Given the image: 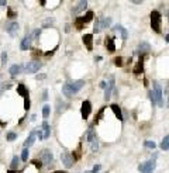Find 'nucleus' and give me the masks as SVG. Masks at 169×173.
Returning <instances> with one entry per match:
<instances>
[{
	"label": "nucleus",
	"mask_w": 169,
	"mask_h": 173,
	"mask_svg": "<svg viewBox=\"0 0 169 173\" xmlns=\"http://www.w3.org/2000/svg\"><path fill=\"white\" fill-rule=\"evenodd\" d=\"M37 136H38V140L40 141L44 140V134H42V131H41V128H38V131H37Z\"/></svg>",
	"instance_id": "nucleus-40"
},
{
	"label": "nucleus",
	"mask_w": 169,
	"mask_h": 173,
	"mask_svg": "<svg viewBox=\"0 0 169 173\" xmlns=\"http://www.w3.org/2000/svg\"><path fill=\"white\" fill-rule=\"evenodd\" d=\"M106 82H100V87H103V89H106Z\"/></svg>",
	"instance_id": "nucleus-45"
},
{
	"label": "nucleus",
	"mask_w": 169,
	"mask_h": 173,
	"mask_svg": "<svg viewBox=\"0 0 169 173\" xmlns=\"http://www.w3.org/2000/svg\"><path fill=\"white\" fill-rule=\"evenodd\" d=\"M41 160H42V163H45L46 166H51V165H52V160H54L52 152H51L50 149H44L42 152H41Z\"/></svg>",
	"instance_id": "nucleus-7"
},
{
	"label": "nucleus",
	"mask_w": 169,
	"mask_h": 173,
	"mask_svg": "<svg viewBox=\"0 0 169 173\" xmlns=\"http://www.w3.org/2000/svg\"><path fill=\"white\" fill-rule=\"evenodd\" d=\"M41 131H42V134H44V140H48V138L51 136V127L46 121H44L42 123V125H41Z\"/></svg>",
	"instance_id": "nucleus-14"
},
{
	"label": "nucleus",
	"mask_w": 169,
	"mask_h": 173,
	"mask_svg": "<svg viewBox=\"0 0 169 173\" xmlns=\"http://www.w3.org/2000/svg\"><path fill=\"white\" fill-rule=\"evenodd\" d=\"M21 70H23V66H21V65H13L9 72H10L11 76H17V75L21 73Z\"/></svg>",
	"instance_id": "nucleus-19"
},
{
	"label": "nucleus",
	"mask_w": 169,
	"mask_h": 173,
	"mask_svg": "<svg viewBox=\"0 0 169 173\" xmlns=\"http://www.w3.org/2000/svg\"><path fill=\"white\" fill-rule=\"evenodd\" d=\"M168 106H169V100H168Z\"/></svg>",
	"instance_id": "nucleus-53"
},
{
	"label": "nucleus",
	"mask_w": 169,
	"mask_h": 173,
	"mask_svg": "<svg viewBox=\"0 0 169 173\" xmlns=\"http://www.w3.org/2000/svg\"><path fill=\"white\" fill-rule=\"evenodd\" d=\"M161 149L162 151H168L169 149V135H166L163 138V141L161 142Z\"/></svg>",
	"instance_id": "nucleus-23"
},
{
	"label": "nucleus",
	"mask_w": 169,
	"mask_h": 173,
	"mask_svg": "<svg viewBox=\"0 0 169 173\" xmlns=\"http://www.w3.org/2000/svg\"><path fill=\"white\" fill-rule=\"evenodd\" d=\"M93 31H95V33H99V31H100V21H99V18H96V23H95V27H93Z\"/></svg>",
	"instance_id": "nucleus-36"
},
{
	"label": "nucleus",
	"mask_w": 169,
	"mask_h": 173,
	"mask_svg": "<svg viewBox=\"0 0 169 173\" xmlns=\"http://www.w3.org/2000/svg\"><path fill=\"white\" fill-rule=\"evenodd\" d=\"M6 4H7L6 2H0V6H6Z\"/></svg>",
	"instance_id": "nucleus-49"
},
{
	"label": "nucleus",
	"mask_w": 169,
	"mask_h": 173,
	"mask_svg": "<svg viewBox=\"0 0 169 173\" xmlns=\"http://www.w3.org/2000/svg\"><path fill=\"white\" fill-rule=\"evenodd\" d=\"M28 155H30V151H28V148H24L23 153H21V160L27 162V160H28Z\"/></svg>",
	"instance_id": "nucleus-28"
},
{
	"label": "nucleus",
	"mask_w": 169,
	"mask_h": 173,
	"mask_svg": "<svg viewBox=\"0 0 169 173\" xmlns=\"http://www.w3.org/2000/svg\"><path fill=\"white\" fill-rule=\"evenodd\" d=\"M144 145H145L147 148H151V149H154V148L156 147L154 141H145V142H144Z\"/></svg>",
	"instance_id": "nucleus-34"
},
{
	"label": "nucleus",
	"mask_w": 169,
	"mask_h": 173,
	"mask_svg": "<svg viewBox=\"0 0 169 173\" xmlns=\"http://www.w3.org/2000/svg\"><path fill=\"white\" fill-rule=\"evenodd\" d=\"M161 23H162V16L158 10H154L151 13V27L155 33H161Z\"/></svg>",
	"instance_id": "nucleus-2"
},
{
	"label": "nucleus",
	"mask_w": 169,
	"mask_h": 173,
	"mask_svg": "<svg viewBox=\"0 0 169 173\" xmlns=\"http://www.w3.org/2000/svg\"><path fill=\"white\" fill-rule=\"evenodd\" d=\"M6 61H7V53L3 52V53H2V62L6 63Z\"/></svg>",
	"instance_id": "nucleus-43"
},
{
	"label": "nucleus",
	"mask_w": 169,
	"mask_h": 173,
	"mask_svg": "<svg viewBox=\"0 0 169 173\" xmlns=\"http://www.w3.org/2000/svg\"><path fill=\"white\" fill-rule=\"evenodd\" d=\"M17 138V134L16 132H9L7 134V140L9 141H14Z\"/></svg>",
	"instance_id": "nucleus-38"
},
{
	"label": "nucleus",
	"mask_w": 169,
	"mask_h": 173,
	"mask_svg": "<svg viewBox=\"0 0 169 173\" xmlns=\"http://www.w3.org/2000/svg\"><path fill=\"white\" fill-rule=\"evenodd\" d=\"M18 28H20V26H18V23H16V21H13V23H9L6 26V31L9 35H11V37H16L17 33H18Z\"/></svg>",
	"instance_id": "nucleus-9"
},
{
	"label": "nucleus",
	"mask_w": 169,
	"mask_h": 173,
	"mask_svg": "<svg viewBox=\"0 0 169 173\" xmlns=\"http://www.w3.org/2000/svg\"><path fill=\"white\" fill-rule=\"evenodd\" d=\"M113 30H117V31H120V33H121V38H123L124 41L127 40V35H128V33H127V30H126V28H124L123 26H119V24H117V26L114 27Z\"/></svg>",
	"instance_id": "nucleus-21"
},
{
	"label": "nucleus",
	"mask_w": 169,
	"mask_h": 173,
	"mask_svg": "<svg viewBox=\"0 0 169 173\" xmlns=\"http://www.w3.org/2000/svg\"><path fill=\"white\" fill-rule=\"evenodd\" d=\"M148 51H151V47L147 42H143L138 47V52H148Z\"/></svg>",
	"instance_id": "nucleus-26"
},
{
	"label": "nucleus",
	"mask_w": 169,
	"mask_h": 173,
	"mask_svg": "<svg viewBox=\"0 0 169 173\" xmlns=\"http://www.w3.org/2000/svg\"><path fill=\"white\" fill-rule=\"evenodd\" d=\"M83 24H86V23H85V18H83V17H78L76 20H75V26H76L78 30H82Z\"/></svg>",
	"instance_id": "nucleus-24"
},
{
	"label": "nucleus",
	"mask_w": 169,
	"mask_h": 173,
	"mask_svg": "<svg viewBox=\"0 0 169 173\" xmlns=\"http://www.w3.org/2000/svg\"><path fill=\"white\" fill-rule=\"evenodd\" d=\"M148 96H149V100H151V103H152V106H155L156 104V99H155V92L154 90H151L148 93Z\"/></svg>",
	"instance_id": "nucleus-32"
},
{
	"label": "nucleus",
	"mask_w": 169,
	"mask_h": 173,
	"mask_svg": "<svg viewBox=\"0 0 169 173\" xmlns=\"http://www.w3.org/2000/svg\"><path fill=\"white\" fill-rule=\"evenodd\" d=\"M85 173H92V172H90V170H87V172H85Z\"/></svg>",
	"instance_id": "nucleus-51"
},
{
	"label": "nucleus",
	"mask_w": 169,
	"mask_h": 173,
	"mask_svg": "<svg viewBox=\"0 0 169 173\" xmlns=\"http://www.w3.org/2000/svg\"><path fill=\"white\" fill-rule=\"evenodd\" d=\"M31 41H33V35H31V34H27L26 37H24L23 40H21V45H20V48H21L23 51H27L28 48L31 47Z\"/></svg>",
	"instance_id": "nucleus-11"
},
{
	"label": "nucleus",
	"mask_w": 169,
	"mask_h": 173,
	"mask_svg": "<svg viewBox=\"0 0 169 173\" xmlns=\"http://www.w3.org/2000/svg\"><path fill=\"white\" fill-rule=\"evenodd\" d=\"M7 173H17V172H16V170H11V169H10V170H9V172H7Z\"/></svg>",
	"instance_id": "nucleus-50"
},
{
	"label": "nucleus",
	"mask_w": 169,
	"mask_h": 173,
	"mask_svg": "<svg viewBox=\"0 0 169 173\" xmlns=\"http://www.w3.org/2000/svg\"><path fill=\"white\" fill-rule=\"evenodd\" d=\"M86 7H87V2H86V0H82V2H79V3H78L76 7H73V9H72V13L73 14H78V13H80V11L85 10Z\"/></svg>",
	"instance_id": "nucleus-15"
},
{
	"label": "nucleus",
	"mask_w": 169,
	"mask_h": 173,
	"mask_svg": "<svg viewBox=\"0 0 169 173\" xmlns=\"http://www.w3.org/2000/svg\"><path fill=\"white\" fill-rule=\"evenodd\" d=\"M165 41H166V42H169V34H166V37H165Z\"/></svg>",
	"instance_id": "nucleus-48"
},
{
	"label": "nucleus",
	"mask_w": 169,
	"mask_h": 173,
	"mask_svg": "<svg viewBox=\"0 0 169 173\" xmlns=\"http://www.w3.org/2000/svg\"><path fill=\"white\" fill-rule=\"evenodd\" d=\"M35 135H37V131H31L28 138H27V141L24 142V148H30L31 145L35 142Z\"/></svg>",
	"instance_id": "nucleus-16"
},
{
	"label": "nucleus",
	"mask_w": 169,
	"mask_h": 173,
	"mask_svg": "<svg viewBox=\"0 0 169 173\" xmlns=\"http://www.w3.org/2000/svg\"><path fill=\"white\" fill-rule=\"evenodd\" d=\"M110 24H111V18L107 17V18H104V20L100 23V28H106V27H109Z\"/></svg>",
	"instance_id": "nucleus-29"
},
{
	"label": "nucleus",
	"mask_w": 169,
	"mask_h": 173,
	"mask_svg": "<svg viewBox=\"0 0 169 173\" xmlns=\"http://www.w3.org/2000/svg\"><path fill=\"white\" fill-rule=\"evenodd\" d=\"M154 92H155V99H156V104L159 107L163 106V99H162V89H161V85L155 83L154 86Z\"/></svg>",
	"instance_id": "nucleus-10"
},
{
	"label": "nucleus",
	"mask_w": 169,
	"mask_h": 173,
	"mask_svg": "<svg viewBox=\"0 0 169 173\" xmlns=\"http://www.w3.org/2000/svg\"><path fill=\"white\" fill-rule=\"evenodd\" d=\"M168 20H169V11H168Z\"/></svg>",
	"instance_id": "nucleus-52"
},
{
	"label": "nucleus",
	"mask_w": 169,
	"mask_h": 173,
	"mask_svg": "<svg viewBox=\"0 0 169 173\" xmlns=\"http://www.w3.org/2000/svg\"><path fill=\"white\" fill-rule=\"evenodd\" d=\"M48 99V90H44V93H42V100H46Z\"/></svg>",
	"instance_id": "nucleus-44"
},
{
	"label": "nucleus",
	"mask_w": 169,
	"mask_h": 173,
	"mask_svg": "<svg viewBox=\"0 0 169 173\" xmlns=\"http://www.w3.org/2000/svg\"><path fill=\"white\" fill-rule=\"evenodd\" d=\"M31 165H33V166H35L37 169H41V167H42V160H31Z\"/></svg>",
	"instance_id": "nucleus-33"
},
{
	"label": "nucleus",
	"mask_w": 169,
	"mask_h": 173,
	"mask_svg": "<svg viewBox=\"0 0 169 173\" xmlns=\"http://www.w3.org/2000/svg\"><path fill=\"white\" fill-rule=\"evenodd\" d=\"M80 151H82V144H79V147H78L76 151L73 152V159H79L80 155H82V152H80Z\"/></svg>",
	"instance_id": "nucleus-27"
},
{
	"label": "nucleus",
	"mask_w": 169,
	"mask_h": 173,
	"mask_svg": "<svg viewBox=\"0 0 169 173\" xmlns=\"http://www.w3.org/2000/svg\"><path fill=\"white\" fill-rule=\"evenodd\" d=\"M50 113H51V106L50 104H45V106L42 107V117L45 118V120L50 117Z\"/></svg>",
	"instance_id": "nucleus-25"
},
{
	"label": "nucleus",
	"mask_w": 169,
	"mask_h": 173,
	"mask_svg": "<svg viewBox=\"0 0 169 173\" xmlns=\"http://www.w3.org/2000/svg\"><path fill=\"white\" fill-rule=\"evenodd\" d=\"M135 75H139L144 72V57H139L138 62H137V65L134 66V70H133Z\"/></svg>",
	"instance_id": "nucleus-13"
},
{
	"label": "nucleus",
	"mask_w": 169,
	"mask_h": 173,
	"mask_svg": "<svg viewBox=\"0 0 169 173\" xmlns=\"http://www.w3.org/2000/svg\"><path fill=\"white\" fill-rule=\"evenodd\" d=\"M24 108H26V110L30 108V97H26V99H24Z\"/></svg>",
	"instance_id": "nucleus-39"
},
{
	"label": "nucleus",
	"mask_w": 169,
	"mask_h": 173,
	"mask_svg": "<svg viewBox=\"0 0 169 173\" xmlns=\"http://www.w3.org/2000/svg\"><path fill=\"white\" fill-rule=\"evenodd\" d=\"M35 118H37V116L35 114H33V116H31V121H35Z\"/></svg>",
	"instance_id": "nucleus-47"
},
{
	"label": "nucleus",
	"mask_w": 169,
	"mask_h": 173,
	"mask_svg": "<svg viewBox=\"0 0 169 173\" xmlns=\"http://www.w3.org/2000/svg\"><path fill=\"white\" fill-rule=\"evenodd\" d=\"M83 86H85V80H73V82H69V83L63 85L62 93L66 97H72L73 94H76Z\"/></svg>",
	"instance_id": "nucleus-1"
},
{
	"label": "nucleus",
	"mask_w": 169,
	"mask_h": 173,
	"mask_svg": "<svg viewBox=\"0 0 169 173\" xmlns=\"http://www.w3.org/2000/svg\"><path fill=\"white\" fill-rule=\"evenodd\" d=\"M61 160H62V163H63V166L65 167H72L73 162H75L73 156L70 155L69 152H62L61 153Z\"/></svg>",
	"instance_id": "nucleus-8"
},
{
	"label": "nucleus",
	"mask_w": 169,
	"mask_h": 173,
	"mask_svg": "<svg viewBox=\"0 0 169 173\" xmlns=\"http://www.w3.org/2000/svg\"><path fill=\"white\" fill-rule=\"evenodd\" d=\"M110 108H111V111L114 113V116H116L120 121H123V114H121V108L119 107V104H111Z\"/></svg>",
	"instance_id": "nucleus-17"
},
{
	"label": "nucleus",
	"mask_w": 169,
	"mask_h": 173,
	"mask_svg": "<svg viewBox=\"0 0 169 173\" xmlns=\"http://www.w3.org/2000/svg\"><path fill=\"white\" fill-rule=\"evenodd\" d=\"M82 40H83V44L86 45L87 51H92L93 49V35L92 34H85Z\"/></svg>",
	"instance_id": "nucleus-12"
},
{
	"label": "nucleus",
	"mask_w": 169,
	"mask_h": 173,
	"mask_svg": "<svg viewBox=\"0 0 169 173\" xmlns=\"http://www.w3.org/2000/svg\"><path fill=\"white\" fill-rule=\"evenodd\" d=\"M20 160H21V158H18V156H13V159H11V170H16L17 167L20 166Z\"/></svg>",
	"instance_id": "nucleus-22"
},
{
	"label": "nucleus",
	"mask_w": 169,
	"mask_h": 173,
	"mask_svg": "<svg viewBox=\"0 0 169 173\" xmlns=\"http://www.w3.org/2000/svg\"><path fill=\"white\" fill-rule=\"evenodd\" d=\"M17 93L20 94V96H23L24 99H26V97H28V90L26 89V86H24L23 83L17 85Z\"/></svg>",
	"instance_id": "nucleus-18"
},
{
	"label": "nucleus",
	"mask_w": 169,
	"mask_h": 173,
	"mask_svg": "<svg viewBox=\"0 0 169 173\" xmlns=\"http://www.w3.org/2000/svg\"><path fill=\"white\" fill-rule=\"evenodd\" d=\"M52 173H68V172H65V170H55V172H52Z\"/></svg>",
	"instance_id": "nucleus-46"
},
{
	"label": "nucleus",
	"mask_w": 169,
	"mask_h": 173,
	"mask_svg": "<svg viewBox=\"0 0 169 173\" xmlns=\"http://www.w3.org/2000/svg\"><path fill=\"white\" fill-rule=\"evenodd\" d=\"M155 166H156L155 159H151V160H148V162L141 163L138 166V170L141 173H152L154 170H155Z\"/></svg>",
	"instance_id": "nucleus-3"
},
{
	"label": "nucleus",
	"mask_w": 169,
	"mask_h": 173,
	"mask_svg": "<svg viewBox=\"0 0 169 173\" xmlns=\"http://www.w3.org/2000/svg\"><path fill=\"white\" fill-rule=\"evenodd\" d=\"M114 65L116 66H123V58H120V57L114 58Z\"/></svg>",
	"instance_id": "nucleus-35"
},
{
	"label": "nucleus",
	"mask_w": 169,
	"mask_h": 173,
	"mask_svg": "<svg viewBox=\"0 0 169 173\" xmlns=\"http://www.w3.org/2000/svg\"><path fill=\"white\" fill-rule=\"evenodd\" d=\"M93 16H95V14H93V11H92V10L87 11V13L85 14V17H83V18H85V23H89V21L93 18Z\"/></svg>",
	"instance_id": "nucleus-30"
},
{
	"label": "nucleus",
	"mask_w": 169,
	"mask_h": 173,
	"mask_svg": "<svg viewBox=\"0 0 169 173\" xmlns=\"http://www.w3.org/2000/svg\"><path fill=\"white\" fill-rule=\"evenodd\" d=\"M31 35H33V40H37V38H38V37H40V35H41V30H40V28H38V30L33 31V33H31Z\"/></svg>",
	"instance_id": "nucleus-37"
},
{
	"label": "nucleus",
	"mask_w": 169,
	"mask_h": 173,
	"mask_svg": "<svg viewBox=\"0 0 169 173\" xmlns=\"http://www.w3.org/2000/svg\"><path fill=\"white\" fill-rule=\"evenodd\" d=\"M106 47L109 52H114L116 51V45H114V38H106Z\"/></svg>",
	"instance_id": "nucleus-20"
},
{
	"label": "nucleus",
	"mask_w": 169,
	"mask_h": 173,
	"mask_svg": "<svg viewBox=\"0 0 169 173\" xmlns=\"http://www.w3.org/2000/svg\"><path fill=\"white\" fill-rule=\"evenodd\" d=\"M106 173H107V172H106Z\"/></svg>",
	"instance_id": "nucleus-54"
},
{
	"label": "nucleus",
	"mask_w": 169,
	"mask_h": 173,
	"mask_svg": "<svg viewBox=\"0 0 169 173\" xmlns=\"http://www.w3.org/2000/svg\"><path fill=\"white\" fill-rule=\"evenodd\" d=\"M103 113H104V107H102L100 108V111L97 113V116H96V118H95V124H97L100 120H102V117H103Z\"/></svg>",
	"instance_id": "nucleus-31"
},
{
	"label": "nucleus",
	"mask_w": 169,
	"mask_h": 173,
	"mask_svg": "<svg viewBox=\"0 0 169 173\" xmlns=\"http://www.w3.org/2000/svg\"><path fill=\"white\" fill-rule=\"evenodd\" d=\"M114 85H116V79H114V76H110L109 83H107L106 90H104V100H107V101L111 97V92L114 90Z\"/></svg>",
	"instance_id": "nucleus-6"
},
{
	"label": "nucleus",
	"mask_w": 169,
	"mask_h": 173,
	"mask_svg": "<svg viewBox=\"0 0 169 173\" xmlns=\"http://www.w3.org/2000/svg\"><path fill=\"white\" fill-rule=\"evenodd\" d=\"M14 17H17V14L14 13L13 10H10V9H9V18H14Z\"/></svg>",
	"instance_id": "nucleus-41"
},
{
	"label": "nucleus",
	"mask_w": 169,
	"mask_h": 173,
	"mask_svg": "<svg viewBox=\"0 0 169 173\" xmlns=\"http://www.w3.org/2000/svg\"><path fill=\"white\" fill-rule=\"evenodd\" d=\"M90 113H92V104H90V101L85 100L82 103V107H80V116H82L83 120H87V117L90 116Z\"/></svg>",
	"instance_id": "nucleus-4"
},
{
	"label": "nucleus",
	"mask_w": 169,
	"mask_h": 173,
	"mask_svg": "<svg viewBox=\"0 0 169 173\" xmlns=\"http://www.w3.org/2000/svg\"><path fill=\"white\" fill-rule=\"evenodd\" d=\"M41 66H42L41 62H38V61H31V62H28L26 65V72L27 73H35V72H38V70L41 69Z\"/></svg>",
	"instance_id": "nucleus-5"
},
{
	"label": "nucleus",
	"mask_w": 169,
	"mask_h": 173,
	"mask_svg": "<svg viewBox=\"0 0 169 173\" xmlns=\"http://www.w3.org/2000/svg\"><path fill=\"white\" fill-rule=\"evenodd\" d=\"M100 167H102V166H100V165H96V166L93 167V169L90 170V172H92V173H97V172H99V170H100Z\"/></svg>",
	"instance_id": "nucleus-42"
}]
</instances>
